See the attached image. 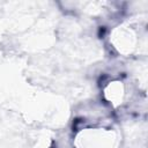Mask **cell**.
Masks as SVG:
<instances>
[{"label":"cell","instance_id":"1","mask_svg":"<svg viewBox=\"0 0 148 148\" xmlns=\"http://www.w3.org/2000/svg\"><path fill=\"white\" fill-rule=\"evenodd\" d=\"M116 132L108 127H86L76 134V148H117Z\"/></svg>","mask_w":148,"mask_h":148},{"label":"cell","instance_id":"2","mask_svg":"<svg viewBox=\"0 0 148 148\" xmlns=\"http://www.w3.org/2000/svg\"><path fill=\"white\" fill-rule=\"evenodd\" d=\"M120 29L117 30L116 37L121 38H114V47L123 54H130L134 51L139 43L138 35L131 27H119Z\"/></svg>","mask_w":148,"mask_h":148},{"label":"cell","instance_id":"3","mask_svg":"<svg viewBox=\"0 0 148 148\" xmlns=\"http://www.w3.org/2000/svg\"><path fill=\"white\" fill-rule=\"evenodd\" d=\"M104 97L113 106L120 105L125 98L124 83L119 80H114L112 82H109V84L104 88Z\"/></svg>","mask_w":148,"mask_h":148}]
</instances>
